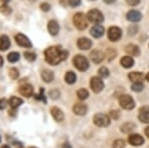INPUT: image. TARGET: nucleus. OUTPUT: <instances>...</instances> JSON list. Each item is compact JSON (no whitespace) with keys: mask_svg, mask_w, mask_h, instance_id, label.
<instances>
[{"mask_svg":"<svg viewBox=\"0 0 149 148\" xmlns=\"http://www.w3.org/2000/svg\"><path fill=\"white\" fill-rule=\"evenodd\" d=\"M67 57H68V52L62 50L58 46L49 47L45 51V59H46L47 63L52 66L59 65L61 62L67 59Z\"/></svg>","mask_w":149,"mask_h":148,"instance_id":"nucleus-1","label":"nucleus"},{"mask_svg":"<svg viewBox=\"0 0 149 148\" xmlns=\"http://www.w3.org/2000/svg\"><path fill=\"white\" fill-rule=\"evenodd\" d=\"M74 24L79 30H85L86 27H88V18L84 13L81 12H79V13H76L74 15L73 18Z\"/></svg>","mask_w":149,"mask_h":148,"instance_id":"nucleus-2","label":"nucleus"},{"mask_svg":"<svg viewBox=\"0 0 149 148\" xmlns=\"http://www.w3.org/2000/svg\"><path fill=\"white\" fill-rule=\"evenodd\" d=\"M73 63H74V66L81 72H86L88 69V66H90L86 58L81 56V55H77L73 59Z\"/></svg>","mask_w":149,"mask_h":148,"instance_id":"nucleus-3","label":"nucleus"},{"mask_svg":"<svg viewBox=\"0 0 149 148\" xmlns=\"http://www.w3.org/2000/svg\"><path fill=\"white\" fill-rule=\"evenodd\" d=\"M118 101L122 108L126 109V110H130V109L134 108V106H135V102H134L133 99L128 94L120 95L118 99Z\"/></svg>","mask_w":149,"mask_h":148,"instance_id":"nucleus-4","label":"nucleus"},{"mask_svg":"<svg viewBox=\"0 0 149 148\" xmlns=\"http://www.w3.org/2000/svg\"><path fill=\"white\" fill-rule=\"evenodd\" d=\"M86 18L90 22L95 24H100L104 19L102 13L97 9H92V10L88 11V14H86Z\"/></svg>","mask_w":149,"mask_h":148,"instance_id":"nucleus-5","label":"nucleus"},{"mask_svg":"<svg viewBox=\"0 0 149 148\" xmlns=\"http://www.w3.org/2000/svg\"><path fill=\"white\" fill-rule=\"evenodd\" d=\"M93 123L98 127H107L110 124V119L104 113H97L93 116Z\"/></svg>","mask_w":149,"mask_h":148,"instance_id":"nucleus-6","label":"nucleus"},{"mask_svg":"<svg viewBox=\"0 0 149 148\" xmlns=\"http://www.w3.org/2000/svg\"><path fill=\"white\" fill-rule=\"evenodd\" d=\"M90 85L92 88L93 92H95V94L100 92L103 90V88H104V83H103L102 80L100 77H93L91 79Z\"/></svg>","mask_w":149,"mask_h":148,"instance_id":"nucleus-7","label":"nucleus"},{"mask_svg":"<svg viewBox=\"0 0 149 148\" xmlns=\"http://www.w3.org/2000/svg\"><path fill=\"white\" fill-rule=\"evenodd\" d=\"M121 35H122L121 29H120V28H118V27H116V26H112V27H110L109 29V31H107V36H109V39L111 42L118 41V40L121 38Z\"/></svg>","mask_w":149,"mask_h":148,"instance_id":"nucleus-8","label":"nucleus"},{"mask_svg":"<svg viewBox=\"0 0 149 148\" xmlns=\"http://www.w3.org/2000/svg\"><path fill=\"white\" fill-rule=\"evenodd\" d=\"M15 41L20 47L23 48H31L32 47V43L29 40L28 37H26L24 34H17L15 36Z\"/></svg>","mask_w":149,"mask_h":148,"instance_id":"nucleus-9","label":"nucleus"},{"mask_svg":"<svg viewBox=\"0 0 149 148\" xmlns=\"http://www.w3.org/2000/svg\"><path fill=\"white\" fill-rule=\"evenodd\" d=\"M128 142L133 146H140L144 143V138L139 134H130L128 136Z\"/></svg>","mask_w":149,"mask_h":148,"instance_id":"nucleus-10","label":"nucleus"},{"mask_svg":"<svg viewBox=\"0 0 149 148\" xmlns=\"http://www.w3.org/2000/svg\"><path fill=\"white\" fill-rule=\"evenodd\" d=\"M19 92L25 97H30L31 95H33V92H34V90H33V87L29 83H25V85H22L20 88H19Z\"/></svg>","mask_w":149,"mask_h":148,"instance_id":"nucleus-11","label":"nucleus"},{"mask_svg":"<svg viewBox=\"0 0 149 148\" xmlns=\"http://www.w3.org/2000/svg\"><path fill=\"white\" fill-rule=\"evenodd\" d=\"M141 18H142L141 13L136 10H130L126 14V19L130 22H138L141 20Z\"/></svg>","mask_w":149,"mask_h":148,"instance_id":"nucleus-12","label":"nucleus"},{"mask_svg":"<svg viewBox=\"0 0 149 148\" xmlns=\"http://www.w3.org/2000/svg\"><path fill=\"white\" fill-rule=\"evenodd\" d=\"M73 111L74 114H78V115H85L88 111V106L85 104L78 102L73 106Z\"/></svg>","mask_w":149,"mask_h":148,"instance_id":"nucleus-13","label":"nucleus"},{"mask_svg":"<svg viewBox=\"0 0 149 148\" xmlns=\"http://www.w3.org/2000/svg\"><path fill=\"white\" fill-rule=\"evenodd\" d=\"M90 56H91V59H92L93 63H95V64L102 63V62L103 61V59H104V55H103L102 52L97 51V50L93 51Z\"/></svg>","mask_w":149,"mask_h":148,"instance_id":"nucleus-14","label":"nucleus"},{"mask_svg":"<svg viewBox=\"0 0 149 148\" xmlns=\"http://www.w3.org/2000/svg\"><path fill=\"white\" fill-rule=\"evenodd\" d=\"M48 31L52 36H56L58 35L60 31V26L56 20H51L48 23Z\"/></svg>","mask_w":149,"mask_h":148,"instance_id":"nucleus-15","label":"nucleus"},{"mask_svg":"<svg viewBox=\"0 0 149 148\" xmlns=\"http://www.w3.org/2000/svg\"><path fill=\"white\" fill-rule=\"evenodd\" d=\"M77 44H78V47L80 48L81 50H88L91 47H92L93 43L88 38L84 37V38H80V39L78 40V43H77Z\"/></svg>","mask_w":149,"mask_h":148,"instance_id":"nucleus-16","label":"nucleus"},{"mask_svg":"<svg viewBox=\"0 0 149 148\" xmlns=\"http://www.w3.org/2000/svg\"><path fill=\"white\" fill-rule=\"evenodd\" d=\"M104 34V28L100 25H95L91 29V35L95 38H100Z\"/></svg>","mask_w":149,"mask_h":148,"instance_id":"nucleus-17","label":"nucleus"},{"mask_svg":"<svg viewBox=\"0 0 149 148\" xmlns=\"http://www.w3.org/2000/svg\"><path fill=\"white\" fill-rule=\"evenodd\" d=\"M125 52L129 56H139L140 54V50H139L138 46L134 44H128L125 47Z\"/></svg>","mask_w":149,"mask_h":148,"instance_id":"nucleus-18","label":"nucleus"},{"mask_svg":"<svg viewBox=\"0 0 149 148\" xmlns=\"http://www.w3.org/2000/svg\"><path fill=\"white\" fill-rule=\"evenodd\" d=\"M51 114L56 121H62L64 119V113L59 107L54 106L51 108Z\"/></svg>","mask_w":149,"mask_h":148,"instance_id":"nucleus-19","label":"nucleus"},{"mask_svg":"<svg viewBox=\"0 0 149 148\" xmlns=\"http://www.w3.org/2000/svg\"><path fill=\"white\" fill-rule=\"evenodd\" d=\"M9 47H10V40L8 36L2 35L0 37V51H6Z\"/></svg>","mask_w":149,"mask_h":148,"instance_id":"nucleus-20","label":"nucleus"},{"mask_svg":"<svg viewBox=\"0 0 149 148\" xmlns=\"http://www.w3.org/2000/svg\"><path fill=\"white\" fill-rule=\"evenodd\" d=\"M138 118L144 123H149V108L143 107L140 109V113L138 114Z\"/></svg>","mask_w":149,"mask_h":148,"instance_id":"nucleus-21","label":"nucleus"},{"mask_svg":"<svg viewBox=\"0 0 149 148\" xmlns=\"http://www.w3.org/2000/svg\"><path fill=\"white\" fill-rule=\"evenodd\" d=\"M128 78L133 83H141V81L143 80V74L139 72H132L128 75Z\"/></svg>","mask_w":149,"mask_h":148,"instance_id":"nucleus-22","label":"nucleus"},{"mask_svg":"<svg viewBox=\"0 0 149 148\" xmlns=\"http://www.w3.org/2000/svg\"><path fill=\"white\" fill-rule=\"evenodd\" d=\"M41 77H42L43 81L46 83H51L54 80V74L52 71L50 70H44L41 74Z\"/></svg>","mask_w":149,"mask_h":148,"instance_id":"nucleus-23","label":"nucleus"},{"mask_svg":"<svg viewBox=\"0 0 149 148\" xmlns=\"http://www.w3.org/2000/svg\"><path fill=\"white\" fill-rule=\"evenodd\" d=\"M23 104V99H21L20 97H10L8 101V104L11 106V108H17L18 106H20Z\"/></svg>","mask_w":149,"mask_h":148,"instance_id":"nucleus-24","label":"nucleus"},{"mask_svg":"<svg viewBox=\"0 0 149 148\" xmlns=\"http://www.w3.org/2000/svg\"><path fill=\"white\" fill-rule=\"evenodd\" d=\"M120 63H121V66L123 67V68L129 69V68H131V67L133 66L134 60L132 59L130 56H125V57H123V58L121 59Z\"/></svg>","mask_w":149,"mask_h":148,"instance_id":"nucleus-25","label":"nucleus"},{"mask_svg":"<svg viewBox=\"0 0 149 148\" xmlns=\"http://www.w3.org/2000/svg\"><path fill=\"white\" fill-rule=\"evenodd\" d=\"M65 80H66V83H70V85H73V83H76V81H77L76 74L72 71H69L68 73L66 74V76H65Z\"/></svg>","mask_w":149,"mask_h":148,"instance_id":"nucleus-26","label":"nucleus"},{"mask_svg":"<svg viewBox=\"0 0 149 148\" xmlns=\"http://www.w3.org/2000/svg\"><path fill=\"white\" fill-rule=\"evenodd\" d=\"M134 128H135V124H134L133 122H126V123H124V124H122L120 130L123 133H129V132H131Z\"/></svg>","mask_w":149,"mask_h":148,"instance_id":"nucleus-27","label":"nucleus"},{"mask_svg":"<svg viewBox=\"0 0 149 148\" xmlns=\"http://www.w3.org/2000/svg\"><path fill=\"white\" fill-rule=\"evenodd\" d=\"M19 59H20V54L17 53V52H11V53L7 56V60H8L10 63H16V62L19 61Z\"/></svg>","mask_w":149,"mask_h":148,"instance_id":"nucleus-28","label":"nucleus"},{"mask_svg":"<svg viewBox=\"0 0 149 148\" xmlns=\"http://www.w3.org/2000/svg\"><path fill=\"white\" fill-rule=\"evenodd\" d=\"M77 95H78V97L81 101H84V99H88V92L86 90V89H81L78 90V92H77Z\"/></svg>","mask_w":149,"mask_h":148,"instance_id":"nucleus-29","label":"nucleus"},{"mask_svg":"<svg viewBox=\"0 0 149 148\" xmlns=\"http://www.w3.org/2000/svg\"><path fill=\"white\" fill-rule=\"evenodd\" d=\"M0 12H1L2 14H4V15H9L12 12V9L7 5V4H2V5L0 6Z\"/></svg>","mask_w":149,"mask_h":148,"instance_id":"nucleus-30","label":"nucleus"},{"mask_svg":"<svg viewBox=\"0 0 149 148\" xmlns=\"http://www.w3.org/2000/svg\"><path fill=\"white\" fill-rule=\"evenodd\" d=\"M98 75L100 78H107L109 76V71L105 67H102V68L98 70Z\"/></svg>","mask_w":149,"mask_h":148,"instance_id":"nucleus-31","label":"nucleus"},{"mask_svg":"<svg viewBox=\"0 0 149 148\" xmlns=\"http://www.w3.org/2000/svg\"><path fill=\"white\" fill-rule=\"evenodd\" d=\"M24 56H25V59L29 62H34L37 56H36L35 53H32V52H25L24 53Z\"/></svg>","mask_w":149,"mask_h":148,"instance_id":"nucleus-32","label":"nucleus"},{"mask_svg":"<svg viewBox=\"0 0 149 148\" xmlns=\"http://www.w3.org/2000/svg\"><path fill=\"white\" fill-rule=\"evenodd\" d=\"M9 76H10V78L12 80H16V79H18L19 77V72L16 68H11L10 70H9Z\"/></svg>","mask_w":149,"mask_h":148,"instance_id":"nucleus-33","label":"nucleus"},{"mask_svg":"<svg viewBox=\"0 0 149 148\" xmlns=\"http://www.w3.org/2000/svg\"><path fill=\"white\" fill-rule=\"evenodd\" d=\"M143 85L142 83H133V85H131V90L133 92H141L143 90Z\"/></svg>","mask_w":149,"mask_h":148,"instance_id":"nucleus-34","label":"nucleus"},{"mask_svg":"<svg viewBox=\"0 0 149 148\" xmlns=\"http://www.w3.org/2000/svg\"><path fill=\"white\" fill-rule=\"evenodd\" d=\"M125 147V142L124 140H121V139H117L115 140L112 144V148H124Z\"/></svg>","mask_w":149,"mask_h":148,"instance_id":"nucleus-35","label":"nucleus"},{"mask_svg":"<svg viewBox=\"0 0 149 148\" xmlns=\"http://www.w3.org/2000/svg\"><path fill=\"white\" fill-rule=\"evenodd\" d=\"M35 99H38V101H43L44 102H46V99H45V97H44V90L41 89L40 90V94H36L35 95Z\"/></svg>","mask_w":149,"mask_h":148,"instance_id":"nucleus-36","label":"nucleus"},{"mask_svg":"<svg viewBox=\"0 0 149 148\" xmlns=\"http://www.w3.org/2000/svg\"><path fill=\"white\" fill-rule=\"evenodd\" d=\"M49 95L52 97L53 99H57L58 97H59V95H60V92L58 90H51V92H49Z\"/></svg>","mask_w":149,"mask_h":148,"instance_id":"nucleus-37","label":"nucleus"},{"mask_svg":"<svg viewBox=\"0 0 149 148\" xmlns=\"http://www.w3.org/2000/svg\"><path fill=\"white\" fill-rule=\"evenodd\" d=\"M68 3L72 7H78L81 4V0H69Z\"/></svg>","mask_w":149,"mask_h":148,"instance_id":"nucleus-38","label":"nucleus"},{"mask_svg":"<svg viewBox=\"0 0 149 148\" xmlns=\"http://www.w3.org/2000/svg\"><path fill=\"white\" fill-rule=\"evenodd\" d=\"M119 111L118 110H112L110 111V117L113 118V119H118L119 118Z\"/></svg>","mask_w":149,"mask_h":148,"instance_id":"nucleus-39","label":"nucleus"},{"mask_svg":"<svg viewBox=\"0 0 149 148\" xmlns=\"http://www.w3.org/2000/svg\"><path fill=\"white\" fill-rule=\"evenodd\" d=\"M126 3L130 6H136L140 3V0H125Z\"/></svg>","mask_w":149,"mask_h":148,"instance_id":"nucleus-40","label":"nucleus"},{"mask_svg":"<svg viewBox=\"0 0 149 148\" xmlns=\"http://www.w3.org/2000/svg\"><path fill=\"white\" fill-rule=\"evenodd\" d=\"M7 104H8V101H7L5 99H0V109H5Z\"/></svg>","mask_w":149,"mask_h":148,"instance_id":"nucleus-41","label":"nucleus"},{"mask_svg":"<svg viewBox=\"0 0 149 148\" xmlns=\"http://www.w3.org/2000/svg\"><path fill=\"white\" fill-rule=\"evenodd\" d=\"M40 7H41V9H42L43 11H45V12H48L50 10V8H51L50 4H48V3H42L40 5Z\"/></svg>","mask_w":149,"mask_h":148,"instance_id":"nucleus-42","label":"nucleus"},{"mask_svg":"<svg viewBox=\"0 0 149 148\" xmlns=\"http://www.w3.org/2000/svg\"><path fill=\"white\" fill-rule=\"evenodd\" d=\"M107 56L110 57L109 60H111L112 58H114V57H115V55H116V52H115L114 50H112V49H109V51L107 52Z\"/></svg>","mask_w":149,"mask_h":148,"instance_id":"nucleus-43","label":"nucleus"},{"mask_svg":"<svg viewBox=\"0 0 149 148\" xmlns=\"http://www.w3.org/2000/svg\"><path fill=\"white\" fill-rule=\"evenodd\" d=\"M103 1H104L105 3H107V4H111V3H113V2L116 1V0H103Z\"/></svg>","mask_w":149,"mask_h":148,"instance_id":"nucleus-44","label":"nucleus"},{"mask_svg":"<svg viewBox=\"0 0 149 148\" xmlns=\"http://www.w3.org/2000/svg\"><path fill=\"white\" fill-rule=\"evenodd\" d=\"M62 148H72V146L69 144V143H64V144H63V147H62Z\"/></svg>","mask_w":149,"mask_h":148,"instance_id":"nucleus-45","label":"nucleus"},{"mask_svg":"<svg viewBox=\"0 0 149 148\" xmlns=\"http://www.w3.org/2000/svg\"><path fill=\"white\" fill-rule=\"evenodd\" d=\"M145 134L147 135V137L149 138V126H148V127H146V128H145Z\"/></svg>","mask_w":149,"mask_h":148,"instance_id":"nucleus-46","label":"nucleus"},{"mask_svg":"<svg viewBox=\"0 0 149 148\" xmlns=\"http://www.w3.org/2000/svg\"><path fill=\"white\" fill-rule=\"evenodd\" d=\"M3 63H4V61H3V58H2V57L0 56V68H1V67L3 66Z\"/></svg>","mask_w":149,"mask_h":148,"instance_id":"nucleus-47","label":"nucleus"},{"mask_svg":"<svg viewBox=\"0 0 149 148\" xmlns=\"http://www.w3.org/2000/svg\"><path fill=\"white\" fill-rule=\"evenodd\" d=\"M0 1H1V2H2V3H3V4H7V3H8L9 1H10V0H0Z\"/></svg>","mask_w":149,"mask_h":148,"instance_id":"nucleus-48","label":"nucleus"},{"mask_svg":"<svg viewBox=\"0 0 149 148\" xmlns=\"http://www.w3.org/2000/svg\"><path fill=\"white\" fill-rule=\"evenodd\" d=\"M15 145H16V148H23V146L20 144V143H18V144H16L15 143Z\"/></svg>","mask_w":149,"mask_h":148,"instance_id":"nucleus-49","label":"nucleus"},{"mask_svg":"<svg viewBox=\"0 0 149 148\" xmlns=\"http://www.w3.org/2000/svg\"><path fill=\"white\" fill-rule=\"evenodd\" d=\"M145 78H146V80H147V82H149V73L147 74V75H146Z\"/></svg>","mask_w":149,"mask_h":148,"instance_id":"nucleus-50","label":"nucleus"},{"mask_svg":"<svg viewBox=\"0 0 149 148\" xmlns=\"http://www.w3.org/2000/svg\"><path fill=\"white\" fill-rule=\"evenodd\" d=\"M1 148H10V147H9L8 145H3V146H2Z\"/></svg>","mask_w":149,"mask_h":148,"instance_id":"nucleus-51","label":"nucleus"},{"mask_svg":"<svg viewBox=\"0 0 149 148\" xmlns=\"http://www.w3.org/2000/svg\"><path fill=\"white\" fill-rule=\"evenodd\" d=\"M29 148H37V147H34V146H31V147H29Z\"/></svg>","mask_w":149,"mask_h":148,"instance_id":"nucleus-52","label":"nucleus"},{"mask_svg":"<svg viewBox=\"0 0 149 148\" xmlns=\"http://www.w3.org/2000/svg\"><path fill=\"white\" fill-rule=\"evenodd\" d=\"M0 141H1V136H0Z\"/></svg>","mask_w":149,"mask_h":148,"instance_id":"nucleus-53","label":"nucleus"}]
</instances>
